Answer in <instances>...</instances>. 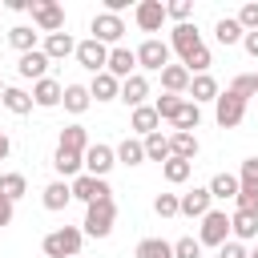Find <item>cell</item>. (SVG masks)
<instances>
[{"label":"cell","mask_w":258,"mask_h":258,"mask_svg":"<svg viewBox=\"0 0 258 258\" xmlns=\"http://www.w3.org/2000/svg\"><path fill=\"white\" fill-rule=\"evenodd\" d=\"M89 93H93V101H121V81L113 73H97Z\"/></svg>","instance_id":"cell-24"},{"label":"cell","mask_w":258,"mask_h":258,"mask_svg":"<svg viewBox=\"0 0 258 258\" xmlns=\"http://www.w3.org/2000/svg\"><path fill=\"white\" fill-rule=\"evenodd\" d=\"M198 125H202V105H194V101L185 97L181 109H177V117H173V129H177V133H194Z\"/></svg>","instance_id":"cell-32"},{"label":"cell","mask_w":258,"mask_h":258,"mask_svg":"<svg viewBox=\"0 0 258 258\" xmlns=\"http://www.w3.org/2000/svg\"><path fill=\"white\" fill-rule=\"evenodd\" d=\"M36 36H40V32H36L32 24H12V28H8V44H12V48H16L20 56H24V52H36V48H40V44H36Z\"/></svg>","instance_id":"cell-23"},{"label":"cell","mask_w":258,"mask_h":258,"mask_svg":"<svg viewBox=\"0 0 258 258\" xmlns=\"http://www.w3.org/2000/svg\"><path fill=\"white\" fill-rule=\"evenodd\" d=\"M218 258H250V250H246V242H238V238H230L222 250H218Z\"/></svg>","instance_id":"cell-48"},{"label":"cell","mask_w":258,"mask_h":258,"mask_svg":"<svg viewBox=\"0 0 258 258\" xmlns=\"http://www.w3.org/2000/svg\"><path fill=\"white\" fill-rule=\"evenodd\" d=\"M117 149V165H141L145 161V141L141 137H125L121 145H113Z\"/></svg>","instance_id":"cell-33"},{"label":"cell","mask_w":258,"mask_h":258,"mask_svg":"<svg viewBox=\"0 0 258 258\" xmlns=\"http://www.w3.org/2000/svg\"><path fill=\"white\" fill-rule=\"evenodd\" d=\"M69 185H73V202H85V206H93V202H101V198H113L109 181H105V177H93V173H81V177H73Z\"/></svg>","instance_id":"cell-9"},{"label":"cell","mask_w":258,"mask_h":258,"mask_svg":"<svg viewBox=\"0 0 258 258\" xmlns=\"http://www.w3.org/2000/svg\"><path fill=\"white\" fill-rule=\"evenodd\" d=\"M133 52H137V73H141V69H145V73H161L165 64H173V60H169V40H157V36H145Z\"/></svg>","instance_id":"cell-4"},{"label":"cell","mask_w":258,"mask_h":258,"mask_svg":"<svg viewBox=\"0 0 258 258\" xmlns=\"http://www.w3.org/2000/svg\"><path fill=\"white\" fill-rule=\"evenodd\" d=\"M234 210H242V214H258V189H254V185H242L238 198H234Z\"/></svg>","instance_id":"cell-42"},{"label":"cell","mask_w":258,"mask_h":258,"mask_svg":"<svg viewBox=\"0 0 258 258\" xmlns=\"http://www.w3.org/2000/svg\"><path fill=\"white\" fill-rule=\"evenodd\" d=\"M89 32H93V40H101V44L117 48V44H121V36H125V20H121V16H113V12H97V16L89 20Z\"/></svg>","instance_id":"cell-6"},{"label":"cell","mask_w":258,"mask_h":258,"mask_svg":"<svg viewBox=\"0 0 258 258\" xmlns=\"http://www.w3.org/2000/svg\"><path fill=\"white\" fill-rule=\"evenodd\" d=\"M40 52H44L48 60H64V56H77V40H73L69 32H52V36H44Z\"/></svg>","instance_id":"cell-20"},{"label":"cell","mask_w":258,"mask_h":258,"mask_svg":"<svg viewBox=\"0 0 258 258\" xmlns=\"http://www.w3.org/2000/svg\"><path fill=\"white\" fill-rule=\"evenodd\" d=\"M238 181H242V185H254V189H258V157H246V161L238 165Z\"/></svg>","instance_id":"cell-46"},{"label":"cell","mask_w":258,"mask_h":258,"mask_svg":"<svg viewBox=\"0 0 258 258\" xmlns=\"http://www.w3.org/2000/svg\"><path fill=\"white\" fill-rule=\"evenodd\" d=\"M157 125H161V117H157V109H153V105H141V109H133V113H129V129H133L137 137L157 133Z\"/></svg>","instance_id":"cell-22"},{"label":"cell","mask_w":258,"mask_h":258,"mask_svg":"<svg viewBox=\"0 0 258 258\" xmlns=\"http://www.w3.org/2000/svg\"><path fill=\"white\" fill-rule=\"evenodd\" d=\"M161 173H165V181H169V185H181V181H189V173H194V161L169 157V161L161 165Z\"/></svg>","instance_id":"cell-38"},{"label":"cell","mask_w":258,"mask_h":258,"mask_svg":"<svg viewBox=\"0 0 258 258\" xmlns=\"http://www.w3.org/2000/svg\"><path fill=\"white\" fill-rule=\"evenodd\" d=\"M113 222H117V202L113 198H101V202L85 206L81 230H85V238H109L113 234Z\"/></svg>","instance_id":"cell-2"},{"label":"cell","mask_w":258,"mask_h":258,"mask_svg":"<svg viewBox=\"0 0 258 258\" xmlns=\"http://www.w3.org/2000/svg\"><path fill=\"white\" fill-rule=\"evenodd\" d=\"M60 101H64V85H60L56 77H44V81L32 85V105H36V109H56Z\"/></svg>","instance_id":"cell-14"},{"label":"cell","mask_w":258,"mask_h":258,"mask_svg":"<svg viewBox=\"0 0 258 258\" xmlns=\"http://www.w3.org/2000/svg\"><path fill=\"white\" fill-rule=\"evenodd\" d=\"M250 258H258V246H254V250H250Z\"/></svg>","instance_id":"cell-55"},{"label":"cell","mask_w":258,"mask_h":258,"mask_svg":"<svg viewBox=\"0 0 258 258\" xmlns=\"http://www.w3.org/2000/svg\"><path fill=\"white\" fill-rule=\"evenodd\" d=\"M218 97H222V89H218V81L210 73H202V77L189 81V101L194 105H206V101H218Z\"/></svg>","instance_id":"cell-25"},{"label":"cell","mask_w":258,"mask_h":258,"mask_svg":"<svg viewBox=\"0 0 258 258\" xmlns=\"http://www.w3.org/2000/svg\"><path fill=\"white\" fill-rule=\"evenodd\" d=\"M48 64H52V60L36 48V52H24V56L16 60V73H20L24 81H32V85H36V81H44V77H48Z\"/></svg>","instance_id":"cell-16"},{"label":"cell","mask_w":258,"mask_h":258,"mask_svg":"<svg viewBox=\"0 0 258 258\" xmlns=\"http://www.w3.org/2000/svg\"><path fill=\"white\" fill-rule=\"evenodd\" d=\"M181 101H185V97H173V93H161V97L153 101V109H157V117H161V121H169V125H173V117H177V109H181Z\"/></svg>","instance_id":"cell-41"},{"label":"cell","mask_w":258,"mask_h":258,"mask_svg":"<svg viewBox=\"0 0 258 258\" xmlns=\"http://www.w3.org/2000/svg\"><path fill=\"white\" fill-rule=\"evenodd\" d=\"M60 149H73V153H85L93 141H89V133H85V125H64L60 129V141H56Z\"/></svg>","instance_id":"cell-34"},{"label":"cell","mask_w":258,"mask_h":258,"mask_svg":"<svg viewBox=\"0 0 258 258\" xmlns=\"http://www.w3.org/2000/svg\"><path fill=\"white\" fill-rule=\"evenodd\" d=\"M32 28L52 36V32H64V8L56 0H32Z\"/></svg>","instance_id":"cell-5"},{"label":"cell","mask_w":258,"mask_h":258,"mask_svg":"<svg viewBox=\"0 0 258 258\" xmlns=\"http://www.w3.org/2000/svg\"><path fill=\"white\" fill-rule=\"evenodd\" d=\"M254 93H258V73H254Z\"/></svg>","instance_id":"cell-53"},{"label":"cell","mask_w":258,"mask_h":258,"mask_svg":"<svg viewBox=\"0 0 258 258\" xmlns=\"http://www.w3.org/2000/svg\"><path fill=\"white\" fill-rule=\"evenodd\" d=\"M185 69H189V77H202V73H210V64H214V56H210V48L202 44V48H194L185 60H181Z\"/></svg>","instance_id":"cell-39"},{"label":"cell","mask_w":258,"mask_h":258,"mask_svg":"<svg viewBox=\"0 0 258 258\" xmlns=\"http://www.w3.org/2000/svg\"><path fill=\"white\" fill-rule=\"evenodd\" d=\"M145 97H149V77H145V73H133L129 81H121V101H125L129 109H141Z\"/></svg>","instance_id":"cell-19"},{"label":"cell","mask_w":258,"mask_h":258,"mask_svg":"<svg viewBox=\"0 0 258 258\" xmlns=\"http://www.w3.org/2000/svg\"><path fill=\"white\" fill-rule=\"evenodd\" d=\"M52 169H56L64 181H73V177L85 173V153H73V149H60V145H56V153H52Z\"/></svg>","instance_id":"cell-17"},{"label":"cell","mask_w":258,"mask_h":258,"mask_svg":"<svg viewBox=\"0 0 258 258\" xmlns=\"http://www.w3.org/2000/svg\"><path fill=\"white\" fill-rule=\"evenodd\" d=\"M202 250H206V246H202L198 238H177V242H173V258H202Z\"/></svg>","instance_id":"cell-43"},{"label":"cell","mask_w":258,"mask_h":258,"mask_svg":"<svg viewBox=\"0 0 258 258\" xmlns=\"http://www.w3.org/2000/svg\"><path fill=\"white\" fill-rule=\"evenodd\" d=\"M113 165H117V149H113V145L93 141V145L85 149V173H93V177H109Z\"/></svg>","instance_id":"cell-10"},{"label":"cell","mask_w":258,"mask_h":258,"mask_svg":"<svg viewBox=\"0 0 258 258\" xmlns=\"http://www.w3.org/2000/svg\"><path fill=\"white\" fill-rule=\"evenodd\" d=\"M194 48H202V32H198V24H173V32H169V52H177L181 60L194 52Z\"/></svg>","instance_id":"cell-12"},{"label":"cell","mask_w":258,"mask_h":258,"mask_svg":"<svg viewBox=\"0 0 258 258\" xmlns=\"http://www.w3.org/2000/svg\"><path fill=\"white\" fill-rule=\"evenodd\" d=\"M230 238H234V234H230V214H226V210H210V214L202 218V226H198V242L222 250Z\"/></svg>","instance_id":"cell-3"},{"label":"cell","mask_w":258,"mask_h":258,"mask_svg":"<svg viewBox=\"0 0 258 258\" xmlns=\"http://www.w3.org/2000/svg\"><path fill=\"white\" fill-rule=\"evenodd\" d=\"M133 20H137L141 32H161V24H165L169 16H165V4H161V0H141V4L133 8Z\"/></svg>","instance_id":"cell-11"},{"label":"cell","mask_w":258,"mask_h":258,"mask_svg":"<svg viewBox=\"0 0 258 258\" xmlns=\"http://www.w3.org/2000/svg\"><path fill=\"white\" fill-rule=\"evenodd\" d=\"M242 117H246V101H242V97H234V93L226 89V93L214 101V121H218L222 129H238V125H242Z\"/></svg>","instance_id":"cell-8"},{"label":"cell","mask_w":258,"mask_h":258,"mask_svg":"<svg viewBox=\"0 0 258 258\" xmlns=\"http://www.w3.org/2000/svg\"><path fill=\"white\" fill-rule=\"evenodd\" d=\"M0 194H4L8 202H20V198L28 194V177H24V173H0Z\"/></svg>","instance_id":"cell-37"},{"label":"cell","mask_w":258,"mask_h":258,"mask_svg":"<svg viewBox=\"0 0 258 258\" xmlns=\"http://www.w3.org/2000/svg\"><path fill=\"white\" fill-rule=\"evenodd\" d=\"M40 202H44V210H52V214H60L69 202H73V185L64 181V177H56V181H48L44 189H40Z\"/></svg>","instance_id":"cell-18"},{"label":"cell","mask_w":258,"mask_h":258,"mask_svg":"<svg viewBox=\"0 0 258 258\" xmlns=\"http://www.w3.org/2000/svg\"><path fill=\"white\" fill-rule=\"evenodd\" d=\"M4 8H12V12H32V0H8Z\"/></svg>","instance_id":"cell-51"},{"label":"cell","mask_w":258,"mask_h":258,"mask_svg":"<svg viewBox=\"0 0 258 258\" xmlns=\"http://www.w3.org/2000/svg\"><path fill=\"white\" fill-rule=\"evenodd\" d=\"M81 242H85V230L81 226H56V230L44 234L40 250H44V258H77L81 254Z\"/></svg>","instance_id":"cell-1"},{"label":"cell","mask_w":258,"mask_h":258,"mask_svg":"<svg viewBox=\"0 0 258 258\" xmlns=\"http://www.w3.org/2000/svg\"><path fill=\"white\" fill-rule=\"evenodd\" d=\"M153 214L157 218H177L181 214V194H157L153 198Z\"/></svg>","instance_id":"cell-40"},{"label":"cell","mask_w":258,"mask_h":258,"mask_svg":"<svg viewBox=\"0 0 258 258\" xmlns=\"http://www.w3.org/2000/svg\"><path fill=\"white\" fill-rule=\"evenodd\" d=\"M210 210H214L210 185H194V189H185V194H181V214H185V218H198V222H202Z\"/></svg>","instance_id":"cell-13"},{"label":"cell","mask_w":258,"mask_h":258,"mask_svg":"<svg viewBox=\"0 0 258 258\" xmlns=\"http://www.w3.org/2000/svg\"><path fill=\"white\" fill-rule=\"evenodd\" d=\"M133 258H173V242H165V238H141L137 250H133Z\"/></svg>","instance_id":"cell-36"},{"label":"cell","mask_w":258,"mask_h":258,"mask_svg":"<svg viewBox=\"0 0 258 258\" xmlns=\"http://www.w3.org/2000/svg\"><path fill=\"white\" fill-rule=\"evenodd\" d=\"M0 105H4L8 113H16V117H24V113H32V93H24V89H16V85H8V89H4V97H0Z\"/></svg>","instance_id":"cell-30"},{"label":"cell","mask_w":258,"mask_h":258,"mask_svg":"<svg viewBox=\"0 0 258 258\" xmlns=\"http://www.w3.org/2000/svg\"><path fill=\"white\" fill-rule=\"evenodd\" d=\"M4 89H8V85H4V81H0V97H4Z\"/></svg>","instance_id":"cell-54"},{"label":"cell","mask_w":258,"mask_h":258,"mask_svg":"<svg viewBox=\"0 0 258 258\" xmlns=\"http://www.w3.org/2000/svg\"><path fill=\"white\" fill-rule=\"evenodd\" d=\"M238 189H242L238 173H214L210 177V198H218V202H234Z\"/></svg>","instance_id":"cell-26"},{"label":"cell","mask_w":258,"mask_h":258,"mask_svg":"<svg viewBox=\"0 0 258 258\" xmlns=\"http://www.w3.org/2000/svg\"><path fill=\"white\" fill-rule=\"evenodd\" d=\"M198 149H202V145H198V137H194V133H177V129L169 133V157L194 161V157H198Z\"/></svg>","instance_id":"cell-28"},{"label":"cell","mask_w":258,"mask_h":258,"mask_svg":"<svg viewBox=\"0 0 258 258\" xmlns=\"http://www.w3.org/2000/svg\"><path fill=\"white\" fill-rule=\"evenodd\" d=\"M242 48H246V52L258 60V32H246V36H242Z\"/></svg>","instance_id":"cell-50"},{"label":"cell","mask_w":258,"mask_h":258,"mask_svg":"<svg viewBox=\"0 0 258 258\" xmlns=\"http://www.w3.org/2000/svg\"><path fill=\"white\" fill-rule=\"evenodd\" d=\"M12 214H16V202H8V198L0 194V230H4V226H12Z\"/></svg>","instance_id":"cell-49"},{"label":"cell","mask_w":258,"mask_h":258,"mask_svg":"<svg viewBox=\"0 0 258 258\" xmlns=\"http://www.w3.org/2000/svg\"><path fill=\"white\" fill-rule=\"evenodd\" d=\"M238 24H242L246 32H258V4H242V8H238Z\"/></svg>","instance_id":"cell-47"},{"label":"cell","mask_w":258,"mask_h":258,"mask_svg":"<svg viewBox=\"0 0 258 258\" xmlns=\"http://www.w3.org/2000/svg\"><path fill=\"white\" fill-rule=\"evenodd\" d=\"M77 64L89 69L93 77L105 73V69H109V44H101V40H93V36H89V40H77Z\"/></svg>","instance_id":"cell-7"},{"label":"cell","mask_w":258,"mask_h":258,"mask_svg":"<svg viewBox=\"0 0 258 258\" xmlns=\"http://www.w3.org/2000/svg\"><path fill=\"white\" fill-rule=\"evenodd\" d=\"M60 105H64L69 113H77V117H81V113L93 105V93H89V85H64V101H60Z\"/></svg>","instance_id":"cell-31"},{"label":"cell","mask_w":258,"mask_h":258,"mask_svg":"<svg viewBox=\"0 0 258 258\" xmlns=\"http://www.w3.org/2000/svg\"><path fill=\"white\" fill-rule=\"evenodd\" d=\"M105 73H113L117 81H129V77L137 73V52H133V48H125V44L109 48V69H105Z\"/></svg>","instance_id":"cell-15"},{"label":"cell","mask_w":258,"mask_h":258,"mask_svg":"<svg viewBox=\"0 0 258 258\" xmlns=\"http://www.w3.org/2000/svg\"><path fill=\"white\" fill-rule=\"evenodd\" d=\"M12 153V141H8V133H0V161Z\"/></svg>","instance_id":"cell-52"},{"label":"cell","mask_w":258,"mask_h":258,"mask_svg":"<svg viewBox=\"0 0 258 258\" xmlns=\"http://www.w3.org/2000/svg\"><path fill=\"white\" fill-rule=\"evenodd\" d=\"M189 12H194V4H189V0H169V4H165V16H169L173 24H185V20H189Z\"/></svg>","instance_id":"cell-44"},{"label":"cell","mask_w":258,"mask_h":258,"mask_svg":"<svg viewBox=\"0 0 258 258\" xmlns=\"http://www.w3.org/2000/svg\"><path fill=\"white\" fill-rule=\"evenodd\" d=\"M141 141H145V161H161V165L169 161V133L157 129V133H149V137H141Z\"/></svg>","instance_id":"cell-35"},{"label":"cell","mask_w":258,"mask_h":258,"mask_svg":"<svg viewBox=\"0 0 258 258\" xmlns=\"http://www.w3.org/2000/svg\"><path fill=\"white\" fill-rule=\"evenodd\" d=\"M230 234H234L238 242L258 238V214H242V210H234V214H230Z\"/></svg>","instance_id":"cell-29"},{"label":"cell","mask_w":258,"mask_h":258,"mask_svg":"<svg viewBox=\"0 0 258 258\" xmlns=\"http://www.w3.org/2000/svg\"><path fill=\"white\" fill-rule=\"evenodd\" d=\"M189 81H194V77H189V69H185V64H165V69H161V89H165V93H173V97L189 93Z\"/></svg>","instance_id":"cell-21"},{"label":"cell","mask_w":258,"mask_h":258,"mask_svg":"<svg viewBox=\"0 0 258 258\" xmlns=\"http://www.w3.org/2000/svg\"><path fill=\"white\" fill-rule=\"evenodd\" d=\"M230 93H234V97H242V101L258 97V93H254V77H246V73H242V77H234V81H230Z\"/></svg>","instance_id":"cell-45"},{"label":"cell","mask_w":258,"mask_h":258,"mask_svg":"<svg viewBox=\"0 0 258 258\" xmlns=\"http://www.w3.org/2000/svg\"><path fill=\"white\" fill-rule=\"evenodd\" d=\"M242 36H246V28L238 24V16H222V20L214 24V40L226 44V48H230V44H242Z\"/></svg>","instance_id":"cell-27"}]
</instances>
